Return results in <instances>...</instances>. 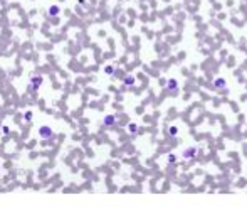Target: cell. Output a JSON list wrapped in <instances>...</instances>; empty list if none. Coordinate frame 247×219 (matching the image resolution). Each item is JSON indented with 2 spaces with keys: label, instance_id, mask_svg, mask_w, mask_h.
<instances>
[{
  "label": "cell",
  "instance_id": "3957f363",
  "mask_svg": "<svg viewBox=\"0 0 247 219\" xmlns=\"http://www.w3.org/2000/svg\"><path fill=\"white\" fill-rule=\"evenodd\" d=\"M47 12H49V15H51V17H57L61 14V7L59 5H51Z\"/></svg>",
  "mask_w": 247,
  "mask_h": 219
},
{
  "label": "cell",
  "instance_id": "52a82bcc",
  "mask_svg": "<svg viewBox=\"0 0 247 219\" xmlns=\"http://www.w3.org/2000/svg\"><path fill=\"white\" fill-rule=\"evenodd\" d=\"M0 172H2V167H0Z\"/></svg>",
  "mask_w": 247,
  "mask_h": 219
},
{
  "label": "cell",
  "instance_id": "6da1fadb",
  "mask_svg": "<svg viewBox=\"0 0 247 219\" xmlns=\"http://www.w3.org/2000/svg\"><path fill=\"white\" fill-rule=\"evenodd\" d=\"M37 133H39V137H41L42 140H49L51 137H54V130H52L51 127H47V125H42V127H39Z\"/></svg>",
  "mask_w": 247,
  "mask_h": 219
},
{
  "label": "cell",
  "instance_id": "7a4b0ae2",
  "mask_svg": "<svg viewBox=\"0 0 247 219\" xmlns=\"http://www.w3.org/2000/svg\"><path fill=\"white\" fill-rule=\"evenodd\" d=\"M42 81H44L42 76H32L30 78V84H29V89H30V91H37V89L41 88Z\"/></svg>",
  "mask_w": 247,
  "mask_h": 219
},
{
  "label": "cell",
  "instance_id": "8992f818",
  "mask_svg": "<svg viewBox=\"0 0 247 219\" xmlns=\"http://www.w3.org/2000/svg\"><path fill=\"white\" fill-rule=\"evenodd\" d=\"M2 132H3V135H7V133H9V127H3Z\"/></svg>",
  "mask_w": 247,
  "mask_h": 219
},
{
  "label": "cell",
  "instance_id": "277c9868",
  "mask_svg": "<svg viewBox=\"0 0 247 219\" xmlns=\"http://www.w3.org/2000/svg\"><path fill=\"white\" fill-rule=\"evenodd\" d=\"M113 123H114V116H113V115H109V116L104 118V125H106V127H108V125H113Z\"/></svg>",
  "mask_w": 247,
  "mask_h": 219
},
{
  "label": "cell",
  "instance_id": "5b68a950",
  "mask_svg": "<svg viewBox=\"0 0 247 219\" xmlns=\"http://www.w3.org/2000/svg\"><path fill=\"white\" fill-rule=\"evenodd\" d=\"M24 118H25V121H30V120H32V111H25Z\"/></svg>",
  "mask_w": 247,
  "mask_h": 219
}]
</instances>
